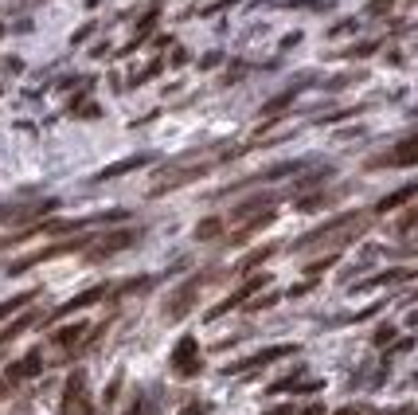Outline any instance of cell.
<instances>
[{
    "label": "cell",
    "instance_id": "cell-3",
    "mask_svg": "<svg viewBox=\"0 0 418 415\" xmlns=\"http://www.w3.org/2000/svg\"><path fill=\"white\" fill-rule=\"evenodd\" d=\"M200 282H203V279H192L188 286H180L172 298H168V305H165V317H168V322H180V317H184L188 310L196 305V294H200Z\"/></svg>",
    "mask_w": 418,
    "mask_h": 415
},
{
    "label": "cell",
    "instance_id": "cell-16",
    "mask_svg": "<svg viewBox=\"0 0 418 415\" xmlns=\"http://www.w3.org/2000/svg\"><path fill=\"white\" fill-rule=\"evenodd\" d=\"M126 415H145V399H137V404L133 407H129V411Z\"/></svg>",
    "mask_w": 418,
    "mask_h": 415
},
{
    "label": "cell",
    "instance_id": "cell-15",
    "mask_svg": "<svg viewBox=\"0 0 418 415\" xmlns=\"http://www.w3.org/2000/svg\"><path fill=\"white\" fill-rule=\"evenodd\" d=\"M223 231V220H203L200 228H196V239H211V235H219Z\"/></svg>",
    "mask_w": 418,
    "mask_h": 415
},
{
    "label": "cell",
    "instance_id": "cell-8",
    "mask_svg": "<svg viewBox=\"0 0 418 415\" xmlns=\"http://www.w3.org/2000/svg\"><path fill=\"white\" fill-rule=\"evenodd\" d=\"M106 290H109V286H90V290H83V294H78V298H71L67 305H59V310H55V317H67V314H75V310H86V305L102 302V298H106Z\"/></svg>",
    "mask_w": 418,
    "mask_h": 415
},
{
    "label": "cell",
    "instance_id": "cell-14",
    "mask_svg": "<svg viewBox=\"0 0 418 415\" xmlns=\"http://www.w3.org/2000/svg\"><path fill=\"white\" fill-rule=\"evenodd\" d=\"M32 298H35V294H20V298H12V302H0V322H4L8 314H16V310H24Z\"/></svg>",
    "mask_w": 418,
    "mask_h": 415
},
{
    "label": "cell",
    "instance_id": "cell-9",
    "mask_svg": "<svg viewBox=\"0 0 418 415\" xmlns=\"http://www.w3.org/2000/svg\"><path fill=\"white\" fill-rule=\"evenodd\" d=\"M289 353H293V345H277V349H266V353L251 356V361H243V365H231V373H243V368H262V365H270V361H282V356H289Z\"/></svg>",
    "mask_w": 418,
    "mask_h": 415
},
{
    "label": "cell",
    "instance_id": "cell-2",
    "mask_svg": "<svg viewBox=\"0 0 418 415\" xmlns=\"http://www.w3.org/2000/svg\"><path fill=\"white\" fill-rule=\"evenodd\" d=\"M63 415H90V404H86V376L75 373L67 380V392H63Z\"/></svg>",
    "mask_w": 418,
    "mask_h": 415
},
{
    "label": "cell",
    "instance_id": "cell-7",
    "mask_svg": "<svg viewBox=\"0 0 418 415\" xmlns=\"http://www.w3.org/2000/svg\"><path fill=\"white\" fill-rule=\"evenodd\" d=\"M262 286H266V274H258V279H251V282H246L243 290H234V294L227 298V302H219V305H215V310H211L208 317H219V314H227V310H234V305H239V302H246V298H251L254 290H262Z\"/></svg>",
    "mask_w": 418,
    "mask_h": 415
},
{
    "label": "cell",
    "instance_id": "cell-5",
    "mask_svg": "<svg viewBox=\"0 0 418 415\" xmlns=\"http://www.w3.org/2000/svg\"><path fill=\"white\" fill-rule=\"evenodd\" d=\"M43 373V356L40 353H28V356H20L16 365H8V373H4V380L16 388V384H24V380H32V376H40Z\"/></svg>",
    "mask_w": 418,
    "mask_h": 415
},
{
    "label": "cell",
    "instance_id": "cell-4",
    "mask_svg": "<svg viewBox=\"0 0 418 415\" xmlns=\"http://www.w3.org/2000/svg\"><path fill=\"white\" fill-rule=\"evenodd\" d=\"M133 239H137V231H109V235L94 239V243L86 247V255H90V259H106V255H114V251H121V247H129Z\"/></svg>",
    "mask_w": 418,
    "mask_h": 415
},
{
    "label": "cell",
    "instance_id": "cell-18",
    "mask_svg": "<svg viewBox=\"0 0 418 415\" xmlns=\"http://www.w3.org/2000/svg\"><path fill=\"white\" fill-rule=\"evenodd\" d=\"M8 388H12V384H8V380H0V396H4V392H8Z\"/></svg>",
    "mask_w": 418,
    "mask_h": 415
},
{
    "label": "cell",
    "instance_id": "cell-12",
    "mask_svg": "<svg viewBox=\"0 0 418 415\" xmlns=\"http://www.w3.org/2000/svg\"><path fill=\"white\" fill-rule=\"evenodd\" d=\"M414 192H418V185H410V188H399V192H395V196H387V200L379 204L376 212H391V208H399V204H407V200H410V196H414Z\"/></svg>",
    "mask_w": 418,
    "mask_h": 415
},
{
    "label": "cell",
    "instance_id": "cell-19",
    "mask_svg": "<svg viewBox=\"0 0 418 415\" xmlns=\"http://www.w3.org/2000/svg\"><path fill=\"white\" fill-rule=\"evenodd\" d=\"M340 415H356V411H340Z\"/></svg>",
    "mask_w": 418,
    "mask_h": 415
},
{
    "label": "cell",
    "instance_id": "cell-6",
    "mask_svg": "<svg viewBox=\"0 0 418 415\" xmlns=\"http://www.w3.org/2000/svg\"><path fill=\"white\" fill-rule=\"evenodd\" d=\"M172 368H176L180 376H188V373H200V356H196V341H192V337H184L180 345H176Z\"/></svg>",
    "mask_w": 418,
    "mask_h": 415
},
{
    "label": "cell",
    "instance_id": "cell-1",
    "mask_svg": "<svg viewBox=\"0 0 418 415\" xmlns=\"http://www.w3.org/2000/svg\"><path fill=\"white\" fill-rule=\"evenodd\" d=\"M364 228H368V216H364V212L340 216V220H333L328 228H321V231H313V235H305L301 243H297V251H317V247H340V243H352V239L360 235Z\"/></svg>",
    "mask_w": 418,
    "mask_h": 415
},
{
    "label": "cell",
    "instance_id": "cell-13",
    "mask_svg": "<svg viewBox=\"0 0 418 415\" xmlns=\"http://www.w3.org/2000/svg\"><path fill=\"white\" fill-rule=\"evenodd\" d=\"M32 322H35V314H24V317H20L16 325H8V329L0 333V345H8L12 337H20V333H24V329H28V325H32Z\"/></svg>",
    "mask_w": 418,
    "mask_h": 415
},
{
    "label": "cell",
    "instance_id": "cell-11",
    "mask_svg": "<svg viewBox=\"0 0 418 415\" xmlns=\"http://www.w3.org/2000/svg\"><path fill=\"white\" fill-rule=\"evenodd\" d=\"M83 333H86V325H67V329H59L51 341H55L59 349H75L78 341H83Z\"/></svg>",
    "mask_w": 418,
    "mask_h": 415
},
{
    "label": "cell",
    "instance_id": "cell-17",
    "mask_svg": "<svg viewBox=\"0 0 418 415\" xmlns=\"http://www.w3.org/2000/svg\"><path fill=\"white\" fill-rule=\"evenodd\" d=\"M203 411V404H196V407H184V415H200Z\"/></svg>",
    "mask_w": 418,
    "mask_h": 415
},
{
    "label": "cell",
    "instance_id": "cell-10",
    "mask_svg": "<svg viewBox=\"0 0 418 415\" xmlns=\"http://www.w3.org/2000/svg\"><path fill=\"white\" fill-rule=\"evenodd\" d=\"M379 165H418V137H410V141H402L399 149H391Z\"/></svg>",
    "mask_w": 418,
    "mask_h": 415
}]
</instances>
